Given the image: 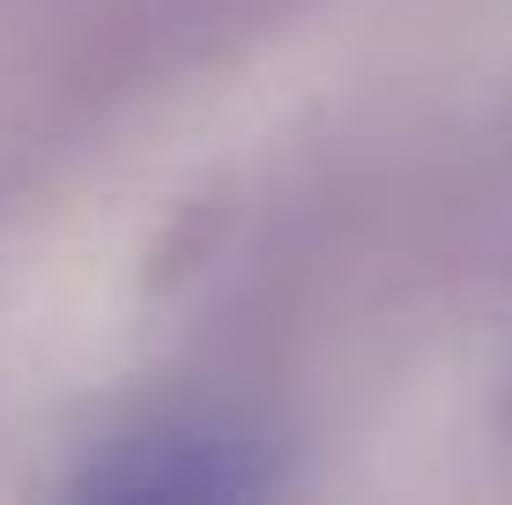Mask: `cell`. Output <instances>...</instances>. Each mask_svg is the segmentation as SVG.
I'll list each match as a JSON object with an SVG mask.
<instances>
[{"mask_svg": "<svg viewBox=\"0 0 512 505\" xmlns=\"http://www.w3.org/2000/svg\"><path fill=\"white\" fill-rule=\"evenodd\" d=\"M268 476L253 439L223 424H141L104 446L97 468H82V491L104 498H231Z\"/></svg>", "mask_w": 512, "mask_h": 505, "instance_id": "obj_1", "label": "cell"}]
</instances>
